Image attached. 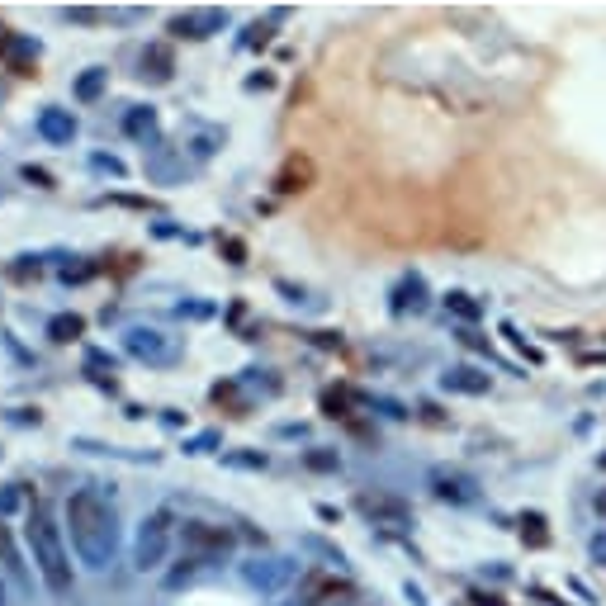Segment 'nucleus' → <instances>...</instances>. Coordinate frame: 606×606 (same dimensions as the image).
I'll use <instances>...</instances> for the list:
<instances>
[{
  "label": "nucleus",
  "instance_id": "obj_5",
  "mask_svg": "<svg viewBox=\"0 0 606 606\" xmlns=\"http://www.w3.org/2000/svg\"><path fill=\"white\" fill-rule=\"evenodd\" d=\"M346 592V583L341 578H332V573H322V569H313V573H303V583L294 592H289L280 606H327L332 597H341Z\"/></svg>",
  "mask_w": 606,
  "mask_h": 606
},
{
  "label": "nucleus",
  "instance_id": "obj_20",
  "mask_svg": "<svg viewBox=\"0 0 606 606\" xmlns=\"http://www.w3.org/2000/svg\"><path fill=\"white\" fill-rule=\"evenodd\" d=\"M0 606H10V578H5V569H0Z\"/></svg>",
  "mask_w": 606,
  "mask_h": 606
},
{
  "label": "nucleus",
  "instance_id": "obj_19",
  "mask_svg": "<svg viewBox=\"0 0 606 606\" xmlns=\"http://www.w3.org/2000/svg\"><path fill=\"white\" fill-rule=\"evenodd\" d=\"M214 441H218V436H199V441H190V455H204V450L214 446Z\"/></svg>",
  "mask_w": 606,
  "mask_h": 606
},
{
  "label": "nucleus",
  "instance_id": "obj_21",
  "mask_svg": "<svg viewBox=\"0 0 606 606\" xmlns=\"http://www.w3.org/2000/svg\"><path fill=\"white\" fill-rule=\"evenodd\" d=\"M592 507H597V517H606V488L597 493V498H592Z\"/></svg>",
  "mask_w": 606,
  "mask_h": 606
},
{
  "label": "nucleus",
  "instance_id": "obj_6",
  "mask_svg": "<svg viewBox=\"0 0 606 606\" xmlns=\"http://www.w3.org/2000/svg\"><path fill=\"white\" fill-rule=\"evenodd\" d=\"M242 578H247L256 592H280L294 578V559H251V564H242Z\"/></svg>",
  "mask_w": 606,
  "mask_h": 606
},
{
  "label": "nucleus",
  "instance_id": "obj_15",
  "mask_svg": "<svg viewBox=\"0 0 606 606\" xmlns=\"http://www.w3.org/2000/svg\"><path fill=\"white\" fill-rule=\"evenodd\" d=\"M228 464H237V469H266V455H228Z\"/></svg>",
  "mask_w": 606,
  "mask_h": 606
},
{
  "label": "nucleus",
  "instance_id": "obj_9",
  "mask_svg": "<svg viewBox=\"0 0 606 606\" xmlns=\"http://www.w3.org/2000/svg\"><path fill=\"white\" fill-rule=\"evenodd\" d=\"M0 569H5V578L10 583H19V588H34V578H29V564L19 559L15 540H10V526L0 521Z\"/></svg>",
  "mask_w": 606,
  "mask_h": 606
},
{
  "label": "nucleus",
  "instance_id": "obj_16",
  "mask_svg": "<svg viewBox=\"0 0 606 606\" xmlns=\"http://www.w3.org/2000/svg\"><path fill=\"white\" fill-rule=\"evenodd\" d=\"M592 559H597V564H602V569H606V531H597V535H592Z\"/></svg>",
  "mask_w": 606,
  "mask_h": 606
},
{
  "label": "nucleus",
  "instance_id": "obj_3",
  "mask_svg": "<svg viewBox=\"0 0 606 606\" xmlns=\"http://www.w3.org/2000/svg\"><path fill=\"white\" fill-rule=\"evenodd\" d=\"M237 545V535L218 521H185L180 526V573H171V588L180 578H190L195 569H209V564H223Z\"/></svg>",
  "mask_w": 606,
  "mask_h": 606
},
{
  "label": "nucleus",
  "instance_id": "obj_2",
  "mask_svg": "<svg viewBox=\"0 0 606 606\" xmlns=\"http://www.w3.org/2000/svg\"><path fill=\"white\" fill-rule=\"evenodd\" d=\"M24 540H29V559H34L43 588L53 597H67L76 583L72 554H67V540H62V526H57L53 507L48 502H34L29 507V521H24Z\"/></svg>",
  "mask_w": 606,
  "mask_h": 606
},
{
  "label": "nucleus",
  "instance_id": "obj_13",
  "mask_svg": "<svg viewBox=\"0 0 606 606\" xmlns=\"http://www.w3.org/2000/svg\"><path fill=\"white\" fill-rule=\"evenodd\" d=\"M81 327H86V322L76 318V313H72V318L62 313V318L48 322V332H53V341H72V337H81Z\"/></svg>",
  "mask_w": 606,
  "mask_h": 606
},
{
  "label": "nucleus",
  "instance_id": "obj_8",
  "mask_svg": "<svg viewBox=\"0 0 606 606\" xmlns=\"http://www.w3.org/2000/svg\"><path fill=\"white\" fill-rule=\"evenodd\" d=\"M431 493H436L441 502L464 507V502H474V483L464 479V474H446V469H436V474H431Z\"/></svg>",
  "mask_w": 606,
  "mask_h": 606
},
{
  "label": "nucleus",
  "instance_id": "obj_18",
  "mask_svg": "<svg viewBox=\"0 0 606 606\" xmlns=\"http://www.w3.org/2000/svg\"><path fill=\"white\" fill-rule=\"evenodd\" d=\"M308 464L313 469H337V455H308Z\"/></svg>",
  "mask_w": 606,
  "mask_h": 606
},
{
  "label": "nucleus",
  "instance_id": "obj_10",
  "mask_svg": "<svg viewBox=\"0 0 606 606\" xmlns=\"http://www.w3.org/2000/svg\"><path fill=\"white\" fill-rule=\"evenodd\" d=\"M128 351L143 356V360H157V365H166V360L176 356V346H166L161 332H133V337H128Z\"/></svg>",
  "mask_w": 606,
  "mask_h": 606
},
{
  "label": "nucleus",
  "instance_id": "obj_12",
  "mask_svg": "<svg viewBox=\"0 0 606 606\" xmlns=\"http://www.w3.org/2000/svg\"><path fill=\"white\" fill-rule=\"evenodd\" d=\"M308 180H313V161H308V157H289V166L275 176V190H280V195H294V190H303Z\"/></svg>",
  "mask_w": 606,
  "mask_h": 606
},
{
  "label": "nucleus",
  "instance_id": "obj_22",
  "mask_svg": "<svg viewBox=\"0 0 606 606\" xmlns=\"http://www.w3.org/2000/svg\"><path fill=\"white\" fill-rule=\"evenodd\" d=\"M602 469H606V455H602Z\"/></svg>",
  "mask_w": 606,
  "mask_h": 606
},
{
  "label": "nucleus",
  "instance_id": "obj_11",
  "mask_svg": "<svg viewBox=\"0 0 606 606\" xmlns=\"http://www.w3.org/2000/svg\"><path fill=\"white\" fill-rule=\"evenodd\" d=\"M446 389H455V393H488V375H479L474 365H455V370H446V379H441Z\"/></svg>",
  "mask_w": 606,
  "mask_h": 606
},
{
  "label": "nucleus",
  "instance_id": "obj_7",
  "mask_svg": "<svg viewBox=\"0 0 606 606\" xmlns=\"http://www.w3.org/2000/svg\"><path fill=\"white\" fill-rule=\"evenodd\" d=\"M356 507L365 512V517L375 521V526H408V502L403 498H389V493H360Z\"/></svg>",
  "mask_w": 606,
  "mask_h": 606
},
{
  "label": "nucleus",
  "instance_id": "obj_1",
  "mask_svg": "<svg viewBox=\"0 0 606 606\" xmlns=\"http://www.w3.org/2000/svg\"><path fill=\"white\" fill-rule=\"evenodd\" d=\"M62 517H67V531H72V550L76 559L86 564V569H109L114 564V550H119V521H114V502L100 483H86V488H76L67 507H62Z\"/></svg>",
  "mask_w": 606,
  "mask_h": 606
},
{
  "label": "nucleus",
  "instance_id": "obj_17",
  "mask_svg": "<svg viewBox=\"0 0 606 606\" xmlns=\"http://www.w3.org/2000/svg\"><path fill=\"white\" fill-rule=\"evenodd\" d=\"M15 507H19V483L10 493H0V512H15Z\"/></svg>",
  "mask_w": 606,
  "mask_h": 606
},
{
  "label": "nucleus",
  "instance_id": "obj_14",
  "mask_svg": "<svg viewBox=\"0 0 606 606\" xmlns=\"http://www.w3.org/2000/svg\"><path fill=\"white\" fill-rule=\"evenodd\" d=\"M446 308H455V313H460V318H469V322L479 318V303L469 299V294H450V299H446Z\"/></svg>",
  "mask_w": 606,
  "mask_h": 606
},
{
  "label": "nucleus",
  "instance_id": "obj_4",
  "mask_svg": "<svg viewBox=\"0 0 606 606\" xmlns=\"http://www.w3.org/2000/svg\"><path fill=\"white\" fill-rule=\"evenodd\" d=\"M171 535H176V517L161 507L152 517H143L138 535H133V569L138 573H157L166 564V554H171Z\"/></svg>",
  "mask_w": 606,
  "mask_h": 606
}]
</instances>
